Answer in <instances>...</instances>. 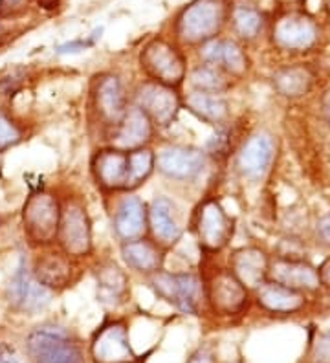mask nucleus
Listing matches in <instances>:
<instances>
[{
	"label": "nucleus",
	"instance_id": "1",
	"mask_svg": "<svg viewBox=\"0 0 330 363\" xmlns=\"http://www.w3.org/2000/svg\"><path fill=\"white\" fill-rule=\"evenodd\" d=\"M128 105H131V94L127 92L119 76L110 72H101L90 79L88 114L94 123L101 127L103 136H109L110 130L121 121Z\"/></svg>",
	"mask_w": 330,
	"mask_h": 363
},
{
	"label": "nucleus",
	"instance_id": "2",
	"mask_svg": "<svg viewBox=\"0 0 330 363\" xmlns=\"http://www.w3.org/2000/svg\"><path fill=\"white\" fill-rule=\"evenodd\" d=\"M153 292L182 314L200 315L206 306L204 279L194 272L160 270L149 277Z\"/></svg>",
	"mask_w": 330,
	"mask_h": 363
},
{
	"label": "nucleus",
	"instance_id": "3",
	"mask_svg": "<svg viewBox=\"0 0 330 363\" xmlns=\"http://www.w3.org/2000/svg\"><path fill=\"white\" fill-rule=\"evenodd\" d=\"M31 363H84L79 340L65 327L46 323L26 337Z\"/></svg>",
	"mask_w": 330,
	"mask_h": 363
},
{
	"label": "nucleus",
	"instance_id": "4",
	"mask_svg": "<svg viewBox=\"0 0 330 363\" xmlns=\"http://www.w3.org/2000/svg\"><path fill=\"white\" fill-rule=\"evenodd\" d=\"M228 18L224 0H194L176 21V37L189 46H202L215 39Z\"/></svg>",
	"mask_w": 330,
	"mask_h": 363
},
{
	"label": "nucleus",
	"instance_id": "5",
	"mask_svg": "<svg viewBox=\"0 0 330 363\" xmlns=\"http://www.w3.org/2000/svg\"><path fill=\"white\" fill-rule=\"evenodd\" d=\"M61 222V200L50 191H37L28 196L22 208V226L30 244L48 248L57 242Z\"/></svg>",
	"mask_w": 330,
	"mask_h": 363
},
{
	"label": "nucleus",
	"instance_id": "6",
	"mask_svg": "<svg viewBox=\"0 0 330 363\" xmlns=\"http://www.w3.org/2000/svg\"><path fill=\"white\" fill-rule=\"evenodd\" d=\"M140 67L150 81L176 90L187 79V61L184 53L162 37H154L141 48Z\"/></svg>",
	"mask_w": 330,
	"mask_h": 363
},
{
	"label": "nucleus",
	"instance_id": "7",
	"mask_svg": "<svg viewBox=\"0 0 330 363\" xmlns=\"http://www.w3.org/2000/svg\"><path fill=\"white\" fill-rule=\"evenodd\" d=\"M57 244L61 252L70 255L75 261L92 255V220L83 200L68 196L65 202H61Z\"/></svg>",
	"mask_w": 330,
	"mask_h": 363
},
{
	"label": "nucleus",
	"instance_id": "8",
	"mask_svg": "<svg viewBox=\"0 0 330 363\" xmlns=\"http://www.w3.org/2000/svg\"><path fill=\"white\" fill-rule=\"evenodd\" d=\"M193 231L204 252L219 253L233 237L235 220L215 196H207L194 209Z\"/></svg>",
	"mask_w": 330,
	"mask_h": 363
},
{
	"label": "nucleus",
	"instance_id": "9",
	"mask_svg": "<svg viewBox=\"0 0 330 363\" xmlns=\"http://www.w3.org/2000/svg\"><path fill=\"white\" fill-rule=\"evenodd\" d=\"M206 305L219 315H238L250 305V290L231 274L229 268H215L202 275Z\"/></svg>",
	"mask_w": 330,
	"mask_h": 363
},
{
	"label": "nucleus",
	"instance_id": "10",
	"mask_svg": "<svg viewBox=\"0 0 330 363\" xmlns=\"http://www.w3.org/2000/svg\"><path fill=\"white\" fill-rule=\"evenodd\" d=\"M131 103L149 116L156 129H167L182 111V96L176 89L145 79L131 94Z\"/></svg>",
	"mask_w": 330,
	"mask_h": 363
},
{
	"label": "nucleus",
	"instance_id": "11",
	"mask_svg": "<svg viewBox=\"0 0 330 363\" xmlns=\"http://www.w3.org/2000/svg\"><path fill=\"white\" fill-rule=\"evenodd\" d=\"M90 173L97 187L105 193H132L131 191V152L101 147L90 160Z\"/></svg>",
	"mask_w": 330,
	"mask_h": 363
},
{
	"label": "nucleus",
	"instance_id": "12",
	"mask_svg": "<svg viewBox=\"0 0 330 363\" xmlns=\"http://www.w3.org/2000/svg\"><path fill=\"white\" fill-rule=\"evenodd\" d=\"M53 294L50 288L40 284L33 277L31 268L24 261L17 266L15 274L9 279L6 288V297L11 308L21 314H39L44 308H48L53 299Z\"/></svg>",
	"mask_w": 330,
	"mask_h": 363
},
{
	"label": "nucleus",
	"instance_id": "13",
	"mask_svg": "<svg viewBox=\"0 0 330 363\" xmlns=\"http://www.w3.org/2000/svg\"><path fill=\"white\" fill-rule=\"evenodd\" d=\"M90 358L94 363H136L127 323L109 319L97 328L90 341Z\"/></svg>",
	"mask_w": 330,
	"mask_h": 363
},
{
	"label": "nucleus",
	"instance_id": "14",
	"mask_svg": "<svg viewBox=\"0 0 330 363\" xmlns=\"http://www.w3.org/2000/svg\"><path fill=\"white\" fill-rule=\"evenodd\" d=\"M207 167V152L193 145H165L156 152V169L169 180L194 182Z\"/></svg>",
	"mask_w": 330,
	"mask_h": 363
},
{
	"label": "nucleus",
	"instance_id": "15",
	"mask_svg": "<svg viewBox=\"0 0 330 363\" xmlns=\"http://www.w3.org/2000/svg\"><path fill=\"white\" fill-rule=\"evenodd\" d=\"M275 155H277V145L272 134L255 133L242 143L235 158V165L242 178L259 182L270 173Z\"/></svg>",
	"mask_w": 330,
	"mask_h": 363
},
{
	"label": "nucleus",
	"instance_id": "16",
	"mask_svg": "<svg viewBox=\"0 0 330 363\" xmlns=\"http://www.w3.org/2000/svg\"><path fill=\"white\" fill-rule=\"evenodd\" d=\"M154 136L156 127L149 120V116L131 103L121 121L110 130L105 140L110 147L121 151H136L141 147H150Z\"/></svg>",
	"mask_w": 330,
	"mask_h": 363
},
{
	"label": "nucleus",
	"instance_id": "17",
	"mask_svg": "<svg viewBox=\"0 0 330 363\" xmlns=\"http://www.w3.org/2000/svg\"><path fill=\"white\" fill-rule=\"evenodd\" d=\"M319 30L312 18L303 13H288L273 26V45L285 52H308L317 43Z\"/></svg>",
	"mask_w": 330,
	"mask_h": 363
},
{
	"label": "nucleus",
	"instance_id": "18",
	"mask_svg": "<svg viewBox=\"0 0 330 363\" xmlns=\"http://www.w3.org/2000/svg\"><path fill=\"white\" fill-rule=\"evenodd\" d=\"M147 226L150 239L165 250L176 246L184 235L175 202L167 196H154L150 200L147 206Z\"/></svg>",
	"mask_w": 330,
	"mask_h": 363
},
{
	"label": "nucleus",
	"instance_id": "19",
	"mask_svg": "<svg viewBox=\"0 0 330 363\" xmlns=\"http://www.w3.org/2000/svg\"><path fill=\"white\" fill-rule=\"evenodd\" d=\"M31 274L40 284L50 288L52 292L65 290V288L72 286L74 281L77 279L75 259L66 255L61 250L37 255L33 264H31Z\"/></svg>",
	"mask_w": 330,
	"mask_h": 363
},
{
	"label": "nucleus",
	"instance_id": "20",
	"mask_svg": "<svg viewBox=\"0 0 330 363\" xmlns=\"http://www.w3.org/2000/svg\"><path fill=\"white\" fill-rule=\"evenodd\" d=\"M200 59L206 65L220 68L229 77L241 79L250 70V59L238 43L231 39H211L200 46Z\"/></svg>",
	"mask_w": 330,
	"mask_h": 363
},
{
	"label": "nucleus",
	"instance_id": "21",
	"mask_svg": "<svg viewBox=\"0 0 330 363\" xmlns=\"http://www.w3.org/2000/svg\"><path fill=\"white\" fill-rule=\"evenodd\" d=\"M112 230L119 242L140 239L149 233L147 226V204L140 196L125 193V196L118 202L112 217Z\"/></svg>",
	"mask_w": 330,
	"mask_h": 363
},
{
	"label": "nucleus",
	"instance_id": "22",
	"mask_svg": "<svg viewBox=\"0 0 330 363\" xmlns=\"http://www.w3.org/2000/svg\"><path fill=\"white\" fill-rule=\"evenodd\" d=\"M268 279L303 294L316 292L321 286L317 268L299 259L290 257H277L275 261H270Z\"/></svg>",
	"mask_w": 330,
	"mask_h": 363
},
{
	"label": "nucleus",
	"instance_id": "23",
	"mask_svg": "<svg viewBox=\"0 0 330 363\" xmlns=\"http://www.w3.org/2000/svg\"><path fill=\"white\" fill-rule=\"evenodd\" d=\"M268 268L270 257L257 246L235 250L229 257V270L250 292H255L264 281H268Z\"/></svg>",
	"mask_w": 330,
	"mask_h": 363
},
{
	"label": "nucleus",
	"instance_id": "24",
	"mask_svg": "<svg viewBox=\"0 0 330 363\" xmlns=\"http://www.w3.org/2000/svg\"><path fill=\"white\" fill-rule=\"evenodd\" d=\"M119 253H121V259L131 270L150 277L156 272L163 270L167 250L162 248L158 242H154L150 237L145 235V237H140V239L121 242Z\"/></svg>",
	"mask_w": 330,
	"mask_h": 363
},
{
	"label": "nucleus",
	"instance_id": "25",
	"mask_svg": "<svg viewBox=\"0 0 330 363\" xmlns=\"http://www.w3.org/2000/svg\"><path fill=\"white\" fill-rule=\"evenodd\" d=\"M182 108H187L194 118L216 129H224L231 116L228 99L222 94L200 92L193 89L182 96Z\"/></svg>",
	"mask_w": 330,
	"mask_h": 363
},
{
	"label": "nucleus",
	"instance_id": "26",
	"mask_svg": "<svg viewBox=\"0 0 330 363\" xmlns=\"http://www.w3.org/2000/svg\"><path fill=\"white\" fill-rule=\"evenodd\" d=\"M255 301L270 314H295L307 306V294L268 279L255 290Z\"/></svg>",
	"mask_w": 330,
	"mask_h": 363
},
{
	"label": "nucleus",
	"instance_id": "27",
	"mask_svg": "<svg viewBox=\"0 0 330 363\" xmlns=\"http://www.w3.org/2000/svg\"><path fill=\"white\" fill-rule=\"evenodd\" d=\"M96 286L97 301H101L106 306L123 305L131 294L127 274L112 261H105L97 266Z\"/></svg>",
	"mask_w": 330,
	"mask_h": 363
},
{
	"label": "nucleus",
	"instance_id": "28",
	"mask_svg": "<svg viewBox=\"0 0 330 363\" xmlns=\"http://www.w3.org/2000/svg\"><path fill=\"white\" fill-rule=\"evenodd\" d=\"M273 89L286 99H299L312 90L316 74L304 65L285 67L273 74Z\"/></svg>",
	"mask_w": 330,
	"mask_h": 363
},
{
	"label": "nucleus",
	"instance_id": "29",
	"mask_svg": "<svg viewBox=\"0 0 330 363\" xmlns=\"http://www.w3.org/2000/svg\"><path fill=\"white\" fill-rule=\"evenodd\" d=\"M187 81H189L193 90L209 94H222V96L233 86V77H229L226 72L213 67V65H206V62L194 67L189 72Z\"/></svg>",
	"mask_w": 330,
	"mask_h": 363
},
{
	"label": "nucleus",
	"instance_id": "30",
	"mask_svg": "<svg viewBox=\"0 0 330 363\" xmlns=\"http://www.w3.org/2000/svg\"><path fill=\"white\" fill-rule=\"evenodd\" d=\"M231 23H233L235 33L241 39L251 40L260 35L264 26V17L255 6L241 0L231 9Z\"/></svg>",
	"mask_w": 330,
	"mask_h": 363
},
{
	"label": "nucleus",
	"instance_id": "31",
	"mask_svg": "<svg viewBox=\"0 0 330 363\" xmlns=\"http://www.w3.org/2000/svg\"><path fill=\"white\" fill-rule=\"evenodd\" d=\"M24 138L26 136H24L22 125L17 123L9 114L0 111V152L18 145Z\"/></svg>",
	"mask_w": 330,
	"mask_h": 363
},
{
	"label": "nucleus",
	"instance_id": "32",
	"mask_svg": "<svg viewBox=\"0 0 330 363\" xmlns=\"http://www.w3.org/2000/svg\"><path fill=\"white\" fill-rule=\"evenodd\" d=\"M312 358L316 363H330V333L321 334L312 349Z\"/></svg>",
	"mask_w": 330,
	"mask_h": 363
},
{
	"label": "nucleus",
	"instance_id": "33",
	"mask_svg": "<svg viewBox=\"0 0 330 363\" xmlns=\"http://www.w3.org/2000/svg\"><path fill=\"white\" fill-rule=\"evenodd\" d=\"M185 363H216L215 352L209 347H200V349L194 350Z\"/></svg>",
	"mask_w": 330,
	"mask_h": 363
},
{
	"label": "nucleus",
	"instance_id": "34",
	"mask_svg": "<svg viewBox=\"0 0 330 363\" xmlns=\"http://www.w3.org/2000/svg\"><path fill=\"white\" fill-rule=\"evenodd\" d=\"M21 81H22V70L21 68H17V70L11 72V76H6L0 79V90H2V92H11V90H13Z\"/></svg>",
	"mask_w": 330,
	"mask_h": 363
},
{
	"label": "nucleus",
	"instance_id": "35",
	"mask_svg": "<svg viewBox=\"0 0 330 363\" xmlns=\"http://www.w3.org/2000/svg\"><path fill=\"white\" fill-rule=\"evenodd\" d=\"M317 237L325 246L330 248V215H325L323 218H319L317 222Z\"/></svg>",
	"mask_w": 330,
	"mask_h": 363
},
{
	"label": "nucleus",
	"instance_id": "36",
	"mask_svg": "<svg viewBox=\"0 0 330 363\" xmlns=\"http://www.w3.org/2000/svg\"><path fill=\"white\" fill-rule=\"evenodd\" d=\"M26 6V0H0V15L17 13Z\"/></svg>",
	"mask_w": 330,
	"mask_h": 363
},
{
	"label": "nucleus",
	"instance_id": "37",
	"mask_svg": "<svg viewBox=\"0 0 330 363\" xmlns=\"http://www.w3.org/2000/svg\"><path fill=\"white\" fill-rule=\"evenodd\" d=\"M317 275H319V283H321V286L330 288V257H326L325 261L321 262V266L317 268Z\"/></svg>",
	"mask_w": 330,
	"mask_h": 363
},
{
	"label": "nucleus",
	"instance_id": "38",
	"mask_svg": "<svg viewBox=\"0 0 330 363\" xmlns=\"http://www.w3.org/2000/svg\"><path fill=\"white\" fill-rule=\"evenodd\" d=\"M87 48L84 43H70V45H65L59 48V53H74V52H81V50Z\"/></svg>",
	"mask_w": 330,
	"mask_h": 363
},
{
	"label": "nucleus",
	"instance_id": "39",
	"mask_svg": "<svg viewBox=\"0 0 330 363\" xmlns=\"http://www.w3.org/2000/svg\"><path fill=\"white\" fill-rule=\"evenodd\" d=\"M321 112H323V118H325V121L330 125V90L325 94V96H323Z\"/></svg>",
	"mask_w": 330,
	"mask_h": 363
},
{
	"label": "nucleus",
	"instance_id": "40",
	"mask_svg": "<svg viewBox=\"0 0 330 363\" xmlns=\"http://www.w3.org/2000/svg\"><path fill=\"white\" fill-rule=\"evenodd\" d=\"M0 363H17L13 356H9L2 345H0Z\"/></svg>",
	"mask_w": 330,
	"mask_h": 363
},
{
	"label": "nucleus",
	"instance_id": "41",
	"mask_svg": "<svg viewBox=\"0 0 330 363\" xmlns=\"http://www.w3.org/2000/svg\"><path fill=\"white\" fill-rule=\"evenodd\" d=\"M4 37H6V31H4V28H2V23H0V45H2Z\"/></svg>",
	"mask_w": 330,
	"mask_h": 363
},
{
	"label": "nucleus",
	"instance_id": "42",
	"mask_svg": "<svg viewBox=\"0 0 330 363\" xmlns=\"http://www.w3.org/2000/svg\"><path fill=\"white\" fill-rule=\"evenodd\" d=\"M2 167H4V160H2V152H0V174H2Z\"/></svg>",
	"mask_w": 330,
	"mask_h": 363
},
{
	"label": "nucleus",
	"instance_id": "43",
	"mask_svg": "<svg viewBox=\"0 0 330 363\" xmlns=\"http://www.w3.org/2000/svg\"><path fill=\"white\" fill-rule=\"evenodd\" d=\"M226 363H241V362H226Z\"/></svg>",
	"mask_w": 330,
	"mask_h": 363
}]
</instances>
